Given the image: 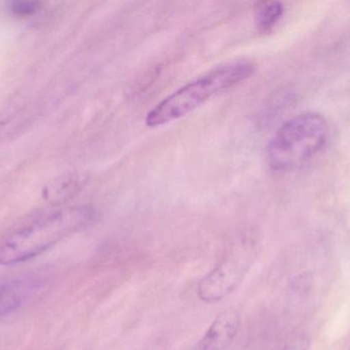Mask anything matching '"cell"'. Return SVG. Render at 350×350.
Instances as JSON below:
<instances>
[{"label": "cell", "instance_id": "obj_6", "mask_svg": "<svg viewBox=\"0 0 350 350\" xmlns=\"http://www.w3.org/2000/svg\"><path fill=\"white\" fill-rule=\"evenodd\" d=\"M240 314L234 310L220 312L198 345L197 350H226L240 330Z\"/></svg>", "mask_w": 350, "mask_h": 350}, {"label": "cell", "instance_id": "obj_1", "mask_svg": "<svg viewBox=\"0 0 350 350\" xmlns=\"http://www.w3.org/2000/svg\"><path fill=\"white\" fill-rule=\"evenodd\" d=\"M96 217V210L90 205L49 208L36 214L2 238L0 265L12 266L35 258L92 225Z\"/></svg>", "mask_w": 350, "mask_h": 350}, {"label": "cell", "instance_id": "obj_8", "mask_svg": "<svg viewBox=\"0 0 350 350\" xmlns=\"http://www.w3.org/2000/svg\"><path fill=\"white\" fill-rule=\"evenodd\" d=\"M284 5L280 1L259 2L255 8V24L260 33H269L283 16Z\"/></svg>", "mask_w": 350, "mask_h": 350}, {"label": "cell", "instance_id": "obj_3", "mask_svg": "<svg viewBox=\"0 0 350 350\" xmlns=\"http://www.w3.org/2000/svg\"><path fill=\"white\" fill-rule=\"evenodd\" d=\"M328 125L318 113H304L284 123L267 145L269 166L278 172L293 170L324 149Z\"/></svg>", "mask_w": 350, "mask_h": 350}, {"label": "cell", "instance_id": "obj_7", "mask_svg": "<svg viewBox=\"0 0 350 350\" xmlns=\"http://www.w3.org/2000/svg\"><path fill=\"white\" fill-rule=\"evenodd\" d=\"M90 182V176L82 172H67L59 175L46 183L42 197L49 208L66 207L77 197Z\"/></svg>", "mask_w": 350, "mask_h": 350}, {"label": "cell", "instance_id": "obj_10", "mask_svg": "<svg viewBox=\"0 0 350 350\" xmlns=\"http://www.w3.org/2000/svg\"><path fill=\"white\" fill-rule=\"evenodd\" d=\"M283 350H308V342L300 339V340L287 345Z\"/></svg>", "mask_w": 350, "mask_h": 350}, {"label": "cell", "instance_id": "obj_9", "mask_svg": "<svg viewBox=\"0 0 350 350\" xmlns=\"http://www.w3.org/2000/svg\"><path fill=\"white\" fill-rule=\"evenodd\" d=\"M42 8V3L38 1H14L10 3V10L18 18H31L36 16Z\"/></svg>", "mask_w": 350, "mask_h": 350}, {"label": "cell", "instance_id": "obj_2", "mask_svg": "<svg viewBox=\"0 0 350 350\" xmlns=\"http://www.w3.org/2000/svg\"><path fill=\"white\" fill-rule=\"evenodd\" d=\"M255 71L254 64L247 60L218 66L160 101L148 112L146 125L154 129L180 119L213 97L246 82Z\"/></svg>", "mask_w": 350, "mask_h": 350}, {"label": "cell", "instance_id": "obj_5", "mask_svg": "<svg viewBox=\"0 0 350 350\" xmlns=\"http://www.w3.org/2000/svg\"><path fill=\"white\" fill-rule=\"evenodd\" d=\"M46 283V277L40 273L12 277L0 283V321L20 314L44 291Z\"/></svg>", "mask_w": 350, "mask_h": 350}, {"label": "cell", "instance_id": "obj_4", "mask_svg": "<svg viewBox=\"0 0 350 350\" xmlns=\"http://www.w3.org/2000/svg\"><path fill=\"white\" fill-rule=\"evenodd\" d=\"M255 256L248 246H242L226 255L200 282L198 286L200 299L207 303H216L228 297L242 283Z\"/></svg>", "mask_w": 350, "mask_h": 350}]
</instances>
